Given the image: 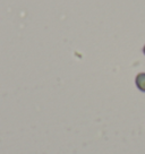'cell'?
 Listing matches in <instances>:
<instances>
[{
	"instance_id": "cell-2",
	"label": "cell",
	"mask_w": 145,
	"mask_h": 154,
	"mask_svg": "<svg viewBox=\"0 0 145 154\" xmlns=\"http://www.w3.org/2000/svg\"><path fill=\"white\" fill-rule=\"evenodd\" d=\"M142 51H143V54L145 56V44H144V47H143V50H142Z\"/></svg>"
},
{
	"instance_id": "cell-1",
	"label": "cell",
	"mask_w": 145,
	"mask_h": 154,
	"mask_svg": "<svg viewBox=\"0 0 145 154\" xmlns=\"http://www.w3.org/2000/svg\"><path fill=\"white\" fill-rule=\"evenodd\" d=\"M135 85L140 92L145 93V72H138L136 75Z\"/></svg>"
}]
</instances>
